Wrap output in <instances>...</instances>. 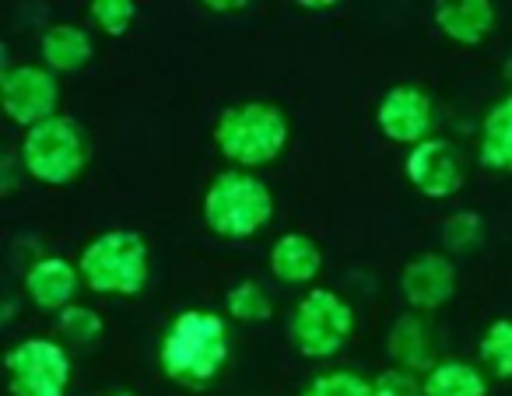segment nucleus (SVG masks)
<instances>
[{
	"label": "nucleus",
	"mask_w": 512,
	"mask_h": 396,
	"mask_svg": "<svg viewBox=\"0 0 512 396\" xmlns=\"http://www.w3.org/2000/svg\"><path fill=\"white\" fill-rule=\"evenodd\" d=\"M376 127L386 141L414 144L435 137V102L421 85H393L376 106Z\"/></svg>",
	"instance_id": "9d476101"
},
{
	"label": "nucleus",
	"mask_w": 512,
	"mask_h": 396,
	"mask_svg": "<svg viewBox=\"0 0 512 396\" xmlns=\"http://www.w3.org/2000/svg\"><path fill=\"white\" fill-rule=\"evenodd\" d=\"M81 284L85 281H81L78 263L64 260V256H39V260L29 263L22 277L25 298L46 312H64L67 305H74Z\"/></svg>",
	"instance_id": "f8f14e48"
},
{
	"label": "nucleus",
	"mask_w": 512,
	"mask_h": 396,
	"mask_svg": "<svg viewBox=\"0 0 512 396\" xmlns=\"http://www.w3.org/2000/svg\"><path fill=\"white\" fill-rule=\"evenodd\" d=\"M372 393L376 396H425V386H421V375L390 365L386 372H379L376 379H372Z\"/></svg>",
	"instance_id": "393cba45"
},
{
	"label": "nucleus",
	"mask_w": 512,
	"mask_h": 396,
	"mask_svg": "<svg viewBox=\"0 0 512 396\" xmlns=\"http://www.w3.org/2000/svg\"><path fill=\"white\" fill-rule=\"evenodd\" d=\"M355 333V309L344 295L330 288H309L295 302L288 319V337L302 358L327 361L344 351V344Z\"/></svg>",
	"instance_id": "423d86ee"
},
{
	"label": "nucleus",
	"mask_w": 512,
	"mask_h": 396,
	"mask_svg": "<svg viewBox=\"0 0 512 396\" xmlns=\"http://www.w3.org/2000/svg\"><path fill=\"white\" fill-rule=\"evenodd\" d=\"M267 267H271L274 281L281 284H313L323 270V249L313 235L285 232L274 239L271 253H267Z\"/></svg>",
	"instance_id": "2eb2a0df"
},
{
	"label": "nucleus",
	"mask_w": 512,
	"mask_h": 396,
	"mask_svg": "<svg viewBox=\"0 0 512 396\" xmlns=\"http://www.w3.org/2000/svg\"><path fill=\"white\" fill-rule=\"evenodd\" d=\"M425 396H488V375L463 358H442L428 375H421Z\"/></svg>",
	"instance_id": "a211bd4d"
},
{
	"label": "nucleus",
	"mask_w": 512,
	"mask_h": 396,
	"mask_svg": "<svg viewBox=\"0 0 512 396\" xmlns=\"http://www.w3.org/2000/svg\"><path fill=\"white\" fill-rule=\"evenodd\" d=\"M11 396H67L74 361L57 337H25L4 354Z\"/></svg>",
	"instance_id": "0eeeda50"
},
{
	"label": "nucleus",
	"mask_w": 512,
	"mask_h": 396,
	"mask_svg": "<svg viewBox=\"0 0 512 396\" xmlns=\"http://www.w3.org/2000/svg\"><path fill=\"white\" fill-rule=\"evenodd\" d=\"M299 8H306V11H327V8H337L334 0H302Z\"/></svg>",
	"instance_id": "bb28decb"
},
{
	"label": "nucleus",
	"mask_w": 512,
	"mask_h": 396,
	"mask_svg": "<svg viewBox=\"0 0 512 396\" xmlns=\"http://www.w3.org/2000/svg\"><path fill=\"white\" fill-rule=\"evenodd\" d=\"M477 162L491 172H512V92H505L481 120L477 137Z\"/></svg>",
	"instance_id": "f3484780"
},
{
	"label": "nucleus",
	"mask_w": 512,
	"mask_h": 396,
	"mask_svg": "<svg viewBox=\"0 0 512 396\" xmlns=\"http://www.w3.org/2000/svg\"><path fill=\"white\" fill-rule=\"evenodd\" d=\"M498 11L491 0H439L435 29L456 46H481L495 32Z\"/></svg>",
	"instance_id": "4468645a"
},
{
	"label": "nucleus",
	"mask_w": 512,
	"mask_h": 396,
	"mask_svg": "<svg viewBox=\"0 0 512 396\" xmlns=\"http://www.w3.org/2000/svg\"><path fill=\"white\" fill-rule=\"evenodd\" d=\"M106 396H137V393H127V389H116V393H106Z\"/></svg>",
	"instance_id": "c85d7f7f"
},
{
	"label": "nucleus",
	"mask_w": 512,
	"mask_h": 396,
	"mask_svg": "<svg viewBox=\"0 0 512 396\" xmlns=\"http://www.w3.org/2000/svg\"><path fill=\"white\" fill-rule=\"evenodd\" d=\"M505 85L512 88V60H509V64H505Z\"/></svg>",
	"instance_id": "cd10ccee"
},
{
	"label": "nucleus",
	"mask_w": 512,
	"mask_h": 396,
	"mask_svg": "<svg viewBox=\"0 0 512 396\" xmlns=\"http://www.w3.org/2000/svg\"><path fill=\"white\" fill-rule=\"evenodd\" d=\"M200 8L211 11V15H232V11H242V8H249V4L246 0H204Z\"/></svg>",
	"instance_id": "a878e982"
},
{
	"label": "nucleus",
	"mask_w": 512,
	"mask_h": 396,
	"mask_svg": "<svg viewBox=\"0 0 512 396\" xmlns=\"http://www.w3.org/2000/svg\"><path fill=\"white\" fill-rule=\"evenodd\" d=\"M400 295L411 305V312H421V316L449 305L456 295L453 256L432 249V253H418L414 260H407V267L400 270Z\"/></svg>",
	"instance_id": "9b49d317"
},
{
	"label": "nucleus",
	"mask_w": 512,
	"mask_h": 396,
	"mask_svg": "<svg viewBox=\"0 0 512 396\" xmlns=\"http://www.w3.org/2000/svg\"><path fill=\"white\" fill-rule=\"evenodd\" d=\"M442 253L467 256L484 242V218L477 211H453L442 221Z\"/></svg>",
	"instance_id": "aec40b11"
},
{
	"label": "nucleus",
	"mask_w": 512,
	"mask_h": 396,
	"mask_svg": "<svg viewBox=\"0 0 512 396\" xmlns=\"http://www.w3.org/2000/svg\"><path fill=\"white\" fill-rule=\"evenodd\" d=\"M88 18L102 36H127L137 22V4L134 0H92L88 4Z\"/></svg>",
	"instance_id": "b1692460"
},
{
	"label": "nucleus",
	"mask_w": 512,
	"mask_h": 396,
	"mask_svg": "<svg viewBox=\"0 0 512 396\" xmlns=\"http://www.w3.org/2000/svg\"><path fill=\"white\" fill-rule=\"evenodd\" d=\"M299 396H376V393H372V379L351 372V368H334V372H320L316 379H309Z\"/></svg>",
	"instance_id": "5701e85b"
},
{
	"label": "nucleus",
	"mask_w": 512,
	"mask_h": 396,
	"mask_svg": "<svg viewBox=\"0 0 512 396\" xmlns=\"http://www.w3.org/2000/svg\"><path fill=\"white\" fill-rule=\"evenodd\" d=\"M232 358L228 319L214 309H183L158 340V368L169 382L207 389Z\"/></svg>",
	"instance_id": "f257e3e1"
},
{
	"label": "nucleus",
	"mask_w": 512,
	"mask_h": 396,
	"mask_svg": "<svg viewBox=\"0 0 512 396\" xmlns=\"http://www.w3.org/2000/svg\"><path fill=\"white\" fill-rule=\"evenodd\" d=\"M102 330H106V323H102L99 309H92V305L74 302L64 312H57V333L64 344H95L102 337Z\"/></svg>",
	"instance_id": "412c9836"
},
{
	"label": "nucleus",
	"mask_w": 512,
	"mask_h": 396,
	"mask_svg": "<svg viewBox=\"0 0 512 396\" xmlns=\"http://www.w3.org/2000/svg\"><path fill=\"white\" fill-rule=\"evenodd\" d=\"M204 225L211 235L225 242L253 239L256 232H264L274 218V193L256 172L225 169L207 183L204 190Z\"/></svg>",
	"instance_id": "7ed1b4c3"
},
{
	"label": "nucleus",
	"mask_w": 512,
	"mask_h": 396,
	"mask_svg": "<svg viewBox=\"0 0 512 396\" xmlns=\"http://www.w3.org/2000/svg\"><path fill=\"white\" fill-rule=\"evenodd\" d=\"M225 312L235 323H267V319H274V298L264 284L246 277V281H239L235 288H228Z\"/></svg>",
	"instance_id": "6ab92c4d"
},
{
	"label": "nucleus",
	"mask_w": 512,
	"mask_h": 396,
	"mask_svg": "<svg viewBox=\"0 0 512 396\" xmlns=\"http://www.w3.org/2000/svg\"><path fill=\"white\" fill-rule=\"evenodd\" d=\"M481 361L498 375L512 382V319H495L481 337Z\"/></svg>",
	"instance_id": "4be33fe9"
},
{
	"label": "nucleus",
	"mask_w": 512,
	"mask_h": 396,
	"mask_svg": "<svg viewBox=\"0 0 512 396\" xmlns=\"http://www.w3.org/2000/svg\"><path fill=\"white\" fill-rule=\"evenodd\" d=\"M88 162H92L88 134L64 113L25 130L22 141H18V165L32 183L71 186L85 176Z\"/></svg>",
	"instance_id": "39448f33"
},
{
	"label": "nucleus",
	"mask_w": 512,
	"mask_h": 396,
	"mask_svg": "<svg viewBox=\"0 0 512 396\" xmlns=\"http://www.w3.org/2000/svg\"><path fill=\"white\" fill-rule=\"evenodd\" d=\"M95 53V43L92 36H88V29H81V25L74 22H57L50 25V29L43 32V39H39V60H43V67H50L53 74H74L81 71V67L92 60Z\"/></svg>",
	"instance_id": "dca6fc26"
},
{
	"label": "nucleus",
	"mask_w": 512,
	"mask_h": 396,
	"mask_svg": "<svg viewBox=\"0 0 512 396\" xmlns=\"http://www.w3.org/2000/svg\"><path fill=\"white\" fill-rule=\"evenodd\" d=\"M81 281L92 295L106 298H134L148 288L151 277V249L141 232L130 228H109L99 232L78 256Z\"/></svg>",
	"instance_id": "20e7f679"
},
{
	"label": "nucleus",
	"mask_w": 512,
	"mask_h": 396,
	"mask_svg": "<svg viewBox=\"0 0 512 396\" xmlns=\"http://www.w3.org/2000/svg\"><path fill=\"white\" fill-rule=\"evenodd\" d=\"M214 148L232 169L256 172L278 162L292 141L288 113L274 102H239L228 106L214 120Z\"/></svg>",
	"instance_id": "f03ea898"
},
{
	"label": "nucleus",
	"mask_w": 512,
	"mask_h": 396,
	"mask_svg": "<svg viewBox=\"0 0 512 396\" xmlns=\"http://www.w3.org/2000/svg\"><path fill=\"white\" fill-rule=\"evenodd\" d=\"M60 106V78L43 64H18L0 74V109L15 127L32 130L53 120Z\"/></svg>",
	"instance_id": "6e6552de"
},
{
	"label": "nucleus",
	"mask_w": 512,
	"mask_h": 396,
	"mask_svg": "<svg viewBox=\"0 0 512 396\" xmlns=\"http://www.w3.org/2000/svg\"><path fill=\"white\" fill-rule=\"evenodd\" d=\"M386 354L397 368H407L414 375H428L439 365L435 354V333L421 312H404L390 323L386 330Z\"/></svg>",
	"instance_id": "ddd939ff"
},
{
	"label": "nucleus",
	"mask_w": 512,
	"mask_h": 396,
	"mask_svg": "<svg viewBox=\"0 0 512 396\" xmlns=\"http://www.w3.org/2000/svg\"><path fill=\"white\" fill-rule=\"evenodd\" d=\"M404 176L421 197L449 200L467 183V165H463L453 141H446V137H428V141L414 144V148L407 151Z\"/></svg>",
	"instance_id": "1a4fd4ad"
}]
</instances>
